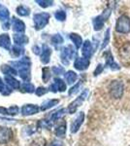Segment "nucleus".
Here are the masks:
<instances>
[{"instance_id": "f257e3e1", "label": "nucleus", "mask_w": 130, "mask_h": 146, "mask_svg": "<svg viewBox=\"0 0 130 146\" xmlns=\"http://www.w3.org/2000/svg\"><path fill=\"white\" fill-rule=\"evenodd\" d=\"M10 65L13 66L18 71L20 77L24 82H29L31 79V72H30V68H31V60H30L29 56H22V58L18 60H13L10 62Z\"/></svg>"}, {"instance_id": "f03ea898", "label": "nucleus", "mask_w": 130, "mask_h": 146, "mask_svg": "<svg viewBox=\"0 0 130 146\" xmlns=\"http://www.w3.org/2000/svg\"><path fill=\"white\" fill-rule=\"evenodd\" d=\"M51 19V15L49 13L43 12V13H36L33 15V23L34 27L37 30L43 29L49 23V21Z\"/></svg>"}, {"instance_id": "7ed1b4c3", "label": "nucleus", "mask_w": 130, "mask_h": 146, "mask_svg": "<svg viewBox=\"0 0 130 146\" xmlns=\"http://www.w3.org/2000/svg\"><path fill=\"white\" fill-rule=\"evenodd\" d=\"M115 30L119 33L128 34L130 32V18L127 15H121L115 23Z\"/></svg>"}, {"instance_id": "20e7f679", "label": "nucleus", "mask_w": 130, "mask_h": 146, "mask_svg": "<svg viewBox=\"0 0 130 146\" xmlns=\"http://www.w3.org/2000/svg\"><path fill=\"white\" fill-rule=\"evenodd\" d=\"M87 96H88V90H86H86L82 92L81 95L78 96L76 100H75L74 101H72V102L68 105L67 112L69 113V114H74V113L77 111L78 108H79L82 104V103H84V101L86 100Z\"/></svg>"}, {"instance_id": "39448f33", "label": "nucleus", "mask_w": 130, "mask_h": 146, "mask_svg": "<svg viewBox=\"0 0 130 146\" xmlns=\"http://www.w3.org/2000/svg\"><path fill=\"white\" fill-rule=\"evenodd\" d=\"M76 56V51L75 49L73 48V46L68 45L62 48L60 53V58H61V62L64 65H68L70 63V60H72L74 56Z\"/></svg>"}, {"instance_id": "423d86ee", "label": "nucleus", "mask_w": 130, "mask_h": 146, "mask_svg": "<svg viewBox=\"0 0 130 146\" xmlns=\"http://www.w3.org/2000/svg\"><path fill=\"white\" fill-rule=\"evenodd\" d=\"M123 83L119 80L112 81L110 84V94L114 98H120L123 95Z\"/></svg>"}, {"instance_id": "0eeeda50", "label": "nucleus", "mask_w": 130, "mask_h": 146, "mask_svg": "<svg viewBox=\"0 0 130 146\" xmlns=\"http://www.w3.org/2000/svg\"><path fill=\"white\" fill-rule=\"evenodd\" d=\"M119 55L122 64L128 65L130 63V42H125L123 45L120 47Z\"/></svg>"}, {"instance_id": "6e6552de", "label": "nucleus", "mask_w": 130, "mask_h": 146, "mask_svg": "<svg viewBox=\"0 0 130 146\" xmlns=\"http://www.w3.org/2000/svg\"><path fill=\"white\" fill-rule=\"evenodd\" d=\"M0 22L2 23V27L4 29H9L11 27L10 13L9 10L4 5L0 4Z\"/></svg>"}, {"instance_id": "1a4fd4ad", "label": "nucleus", "mask_w": 130, "mask_h": 146, "mask_svg": "<svg viewBox=\"0 0 130 146\" xmlns=\"http://www.w3.org/2000/svg\"><path fill=\"white\" fill-rule=\"evenodd\" d=\"M13 131L11 128L0 126V144H6L13 138Z\"/></svg>"}, {"instance_id": "9d476101", "label": "nucleus", "mask_w": 130, "mask_h": 146, "mask_svg": "<svg viewBox=\"0 0 130 146\" xmlns=\"http://www.w3.org/2000/svg\"><path fill=\"white\" fill-rule=\"evenodd\" d=\"M84 121V112H79L77 114V116L75 117V119L72 121L70 126V131L72 133H76L80 128L82 127V123Z\"/></svg>"}, {"instance_id": "9b49d317", "label": "nucleus", "mask_w": 130, "mask_h": 146, "mask_svg": "<svg viewBox=\"0 0 130 146\" xmlns=\"http://www.w3.org/2000/svg\"><path fill=\"white\" fill-rule=\"evenodd\" d=\"M49 91L53 92V93H57V92L62 93V92L66 91V83L62 79L58 78V77L57 78H54L53 82L49 85Z\"/></svg>"}, {"instance_id": "f8f14e48", "label": "nucleus", "mask_w": 130, "mask_h": 146, "mask_svg": "<svg viewBox=\"0 0 130 146\" xmlns=\"http://www.w3.org/2000/svg\"><path fill=\"white\" fill-rule=\"evenodd\" d=\"M11 27L12 29L18 34H24L25 31V25L20 19L13 17L11 20Z\"/></svg>"}, {"instance_id": "ddd939ff", "label": "nucleus", "mask_w": 130, "mask_h": 146, "mask_svg": "<svg viewBox=\"0 0 130 146\" xmlns=\"http://www.w3.org/2000/svg\"><path fill=\"white\" fill-rule=\"evenodd\" d=\"M40 107L37 104H24L22 107V116H31L35 115L39 112Z\"/></svg>"}, {"instance_id": "4468645a", "label": "nucleus", "mask_w": 130, "mask_h": 146, "mask_svg": "<svg viewBox=\"0 0 130 146\" xmlns=\"http://www.w3.org/2000/svg\"><path fill=\"white\" fill-rule=\"evenodd\" d=\"M51 49L47 44H44L42 46V52H41V55H40V60H41L42 63H44V64L49 63V60H51Z\"/></svg>"}, {"instance_id": "2eb2a0df", "label": "nucleus", "mask_w": 130, "mask_h": 146, "mask_svg": "<svg viewBox=\"0 0 130 146\" xmlns=\"http://www.w3.org/2000/svg\"><path fill=\"white\" fill-rule=\"evenodd\" d=\"M89 64H90V62L86 58H77L74 62V67L80 71H84V70L87 69Z\"/></svg>"}, {"instance_id": "dca6fc26", "label": "nucleus", "mask_w": 130, "mask_h": 146, "mask_svg": "<svg viewBox=\"0 0 130 146\" xmlns=\"http://www.w3.org/2000/svg\"><path fill=\"white\" fill-rule=\"evenodd\" d=\"M92 53H93L92 43L89 41V40H86L82 46V56L87 58V60H89L92 56Z\"/></svg>"}, {"instance_id": "f3484780", "label": "nucleus", "mask_w": 130, "mask_h": 146, "mask_svg": "<svg viewBox=\"0 0 130 146\" xmlns=\"http://www.w3.org/2000/svg\"><path fill=\"white\" fill-rule=\"evenodd\" d=\"M104 55H105V60H106V63H105L106 66H110V68L112 70H119V69L120 67L119 66V64L115 62L114 56H113L111 51H107Z\"/></svg>"}, {"instance_id": "a211bd4d", "label": "nucleus", "mask_w": 130, "mask_h": 146, "mask_svg": "<svg viewBox=\"0 0 130 146\" xmlns=\"http://www.w3.org/2000/svg\"><path fill=\"white\" fill-rule=\"evenodd\" d=\"M66 112H67V109H65V108H61V109L56 110V111L53 112L51 115H49V120L53 124L55 123V122L59 121V120H61L63 118V116L66 114Z\"/></svg>"}, {"instance_id": "6ab92c4d", "label": "nucleus", "mask_w": 130, "mask_h": 146, "mask_svg": "<svg viewBox=\"0 0 130 146\" xmlns=\"http://www.w3.org/2000/svg\"><path fill=\"white\" fill-rule=\"evenodd\" d=\"M4 81H5L6 84L8 85L11 89H13V90H20V86H22V84H20V82L18 81V80H16L15 77L5 76Z\"/></svg>"}, {"instance_id": "aec40b11", "label": "nucleus", "mask_w": 130, "mask_h": 146, "mask_svg": "<svg viewBox=\"0 0 130 146\" xmlns=\"http://www.w3.org/2000/svg\"><path fill=\"white\" fill-rule=\"evenodd\" d=\"M0 47L5 49L7 51H10L12 49L11 47V38L8 33L0 34Z\"/></svg>"}, {"instance_id": "412c9836", "label": "nucleus", "mask_w": 130, "mask_h": 146, "mask_svg": "<svg viewBox=\"0 0 130 146\" xmlns=\"http://www.w3.org/2000/svg\"><path fill=\"white\" fill-rule=\"evenodd\" d=\"M13 40H14L15 45L22 46V45H24V44H27L28 41H29L28 37L25 34H18V33H15L13 35Z\"/></svg>"}, {"instance_id": "4be33fe9", "label": "nucleus", "mask_w": 130, "mask_h": 146, "mask_svg": "<svg viewBox=\"0 0 130 146\" xmlns=\"http://www.w3.org/2000/svg\"><path fill=\"white\" fill-rule=\"evenodd\" d=\"M0 70L3 74H5V76H13L15 77L16 75H18V71L14 68L13 66L9 64H2L1 67H0Z\"/></svg>"}, {"instance_id": "5701e85b", "label": "nucleus", "mask_w": 130, "mask_h": 146, "mask_svg": "<svg viewBox=\"0 0 130 146\" xmlns=\"http://www.w3.org/2000/svg\"><path fill=\"white\" fill-rule=\"evenodd\" d=\"M58 103H59V100H57V98H53V100H45L44 102H42L40 109H41L42 111H46V110L51 109V108H53V106L57 105Z\"/></svg>"}, {"instance_id": "b1692460", "label": "nucleus", "mask_w": 130, "mask_h": 146, "mask_svg": "<svg viewBox=\"0 0 130 146\" xmlns=\"http://www.w3.org/2000/svg\"><path fill=\"white\" fill-rule=\"evenodd\" d=\"M106 20L103 18L102 15H99L97 17H95L93 19V21H92V23H93V28L94 30H96V31H99V30H101L104 27V23H105Z\"/></svg>"}, {"instance_id": "393cba45", "label": "nucleus", "mask_w": 130, "mask_h": 146, "mask_svg": "<svg viewBox=\"0 0 130 146\" xmlns=\"http://www.w3.org/2000/svg\"><path fill=\"white\" fill-rule=\"evenodd\" d=\"M54 135L57 137H64L66 135V122H60L54 129Z\"/></svg>"}, {"instance_id": "a878e982", "label": "nucleus", "mask_w": 130, "mask_h": 146, "mask_svg": "<svg viewBox=\"0 0 130 146\" xmlns=\"http://www.w3.org/2000/svg\"><path fill=\"white\" fill-rule=\"evenodd\" d=\"M70 39L73 42V44L76 47V49H80L82 46V38L81 35H79L78 33H71L70 34Z\"/></svg>"}, {"instance_id": "bb28decb", "label": "nucleus", "mask_w": 130, "mask_h": 146, "mask_svg": "<svg viewBox=\"0 0 130 146\" xmlns=\"http://www.w3.org/2000/svg\"><path fill=\"white\" fill-rule=\"evenodd\" d=\"M64 77H65V81L67 82V84H69V85L74 84L75 82L77 81V79H78L77 73L72 71V70H69V71L65 72Z\"/></svg>"}, {"instance_id": "cd10ccee", "label": "nucleus", "mask_w": 130, "mask_h": 146, "mask_svg": "<svg viewBox=\"0 0 130 146\" xmlns=\"http://www.w3.org/2000/svg\"><path fill=\"white\" fill-rule=\"evenodd\" d=\"M10 54L14 58H20V56L24 54V49H23V47L22 46L15 45L12 47V49L10 50Z\"/></svg>"}, {"instance_id": "c85d7f7f", "label": "nucleus", "mask_w": 130, "mask_h": 146, "mask_svg": "<svg viewBox=\"0 0 130 146\" xmlns=\"http://www.w3.org/2000/svg\"><path fill=\"white\" fill-rule=\"evenodd\" d=\"M20 90H22V93L32 94L36 91V89H35L34 85L30 83V82H23L22 86H20Z\"/></svg>"}, {"instance_id": "c756f323", "label": "nucleus", "mask_w": 130, "mask_h": 146, "mask_svg": "<svg viewBox=\"0 0 130 146\" xmlns=\"http://www.w3.org/2000/svg\"><path fill=\"white\" fill-rule=\"evenodd\" d=\"M16 14L20 17H28L30 15V9L29 7L25 5H20L16 7Z\"/></svg>"}, {"instance_id": "7c9ffc66", "label": "nucleus", "mask_w": 130, "mask_h": 146, "mask_svg": "<svg viewBox=\"0 0 130 146\" xmlns=\"http://www.w3.org/2000/svg\"><path fill=\"white\" fill-rule=\"evenodd\" d=\"M12 92H13V89H11L8 85L4 83L3 79L0 77V93L3 96H9L12 94Z\"/></svg>"}, {"instance_id": "2f4dec72", "label": "nucleus", "mask_w": 130, "mask_h": 146, "mask_svg": "<svg viewBox=\"0 0 130 146\" xmlns=\"http://www.w3.org/2000/svg\"><path fill=\"white\" fill-rule=\"evenodd\" d=\"M63 41H64V39H63V37L61 36L59 33L57 34H53V36L51 37V44H53V46H55L56 48H57L58 46L61 45V44L63 43Z\"/></svg>"}, {"instance_id": "473e14b6", "label": "nucleus", "mask_w": 130, "mask_h": 146, "mask_svg": "<svg viewBox=\"0 0 130 146\" xmlns=\"http://www.w3.org/2000/svg\"><path fill=\"white\" fill-rule=\"evenodd\" d=\"M51 77V70H49V67H44L42 69V79H43L44 83H48Z\"/></svg>"}, {"instance_id": "72a5a7b5", "label": "nucleus", "mask_w": 130, "mask_h": 146, "mask_svg": "<svg viewBox=\"0 0 130 146\" xmlns=\"http://www.w3.org/2000/svg\"><path fill=\"white\" fill-rule=\"evenodd\" d=\"M30 146H47V141L44 137H36L31 142Z\"/></svg>"}, {"instance_id": "f704fd0d", "label": "nucleus", "mask_w": 130, "mask_h": 146, "mask_svg": "<svg viewBox=\"0 0 130 146\" xmlns=\"http://www.w3.org/2000/svg\"><path fill=\"white\" fill-rule=\"evenodd\" d=\"M81 86H82V81L78 82L77 84H75L74 86H73L72 88L70 89L69 92H68V95H69L70 96H75L77 93H79V91H80V88H81Z\"/></svg>"}, {"instance_id": "c9c22d12", "label": "nucleus", "mask_w": 130, "mask_h": 146, "mask_svg": "<svg viewBox=\"0 0 130 146\" xmlns=\"http://www.w3.org/2000/svg\"><path fill=\"white\" fill-rule=\"evenodd\" d=\"M54 18L59 22H64L66 20V13L63 10H58L54 13Z\"/></svg>"}, {"instance_id": "e433bc0d", "label": "nucleus", "mask_w": 130, "mask_h": 146, "mask_svg": "<svg viewBox=\"0 0 130 146\" xmlns=\"http://www.w3.org/2000/svg\"><path fill=\"white\" fill-rule=\"evenodd\" d=\"M36 3L42 8H48L53 5V1H49V0H36Z\"/></svg>"}, {"instance_id": "4c0bfd02", "label": "nucleus", "mask_w": 130, "mask_h": 146, "mask_svg": "<svg viewBox=\"0 0 130 146\" xmlns=\"http://www.w3.org/2000/svg\"><path fill=\"white\" fill-rule=\"evenodd\" d=\"M51 71H53V74L55 75H61V74H65V69L60 65H54L51 68Z\"/></svg>"}, {"instance_id": "58836bf2", "label": "nucleus", "mask_w": 130, "mask_h": 146, "mask_svg": "<svg viewBox=\"0 0 130 146\" xmlns=\"http://www.w3.org/2000/svg\"><path fill=\"white\" fill-rule=\"evenodd\" d=\"M7 109H8V114L10 116H15V115L18 114V112H20V108L16 105H12V106L7 108Z\"/></svg>"}, {"instance_id": "ea45409f", "label": "nucleus", "mask_w": 130, "mask_h": 146, "mask_svg": "<svg viewBox=\"0 0 130 146\" xmlns=\"http://www.w3.org/2000/svg\"><path fill=\"white\" fill-rule=\"evenodd\" d=\"M109 41H110V28H108L105 32V36H104V40H103V43L102 46H101V49H104L106 46L109 44Z\"/></svg>"}, {"instance_id": "a19ab883", "label": "nucleus", "mask_w": 130, "mask_h": 146, "mask_svg": "<svg viewBox=\"0 0 130 146\" xmlns=\"http://www.w3.org/2000/svg\"><path fill=\"white\" fill-rule=\"evenodd\" d=\"M48 89H46L45 87H38V88L36 89V91H35V94H36V96H42L44 95H46L47 93H48Z\"/></svg>"}, {"instance_id": "79ce46f5", "label": "nucleus", "mask_w": 130, "mask_h": 146, "mask_svg": "<svg viewBox=\"0 0 130 146\" xmlns=\"http://www.w3.org/2000/svg\"><path fill=\"white\" fill-rule=\"evenodd\" d=\"M103 69H104V66L101 64V63H99V64L97 65V67L95 68V70H94V73H93L94 76H97V75L100 74V73L103 71Z\"/></svg>"}, {"instance_id": "37998d69", "label": "nucleus", "mask_w": 130, "mask_h": 146, "mask_svg": "<svg viewBox=\"0 0 130 146\" xmlns=\"http://www.w3.org/2000/svg\"><path fill=\"white\" fill-rule=\"evenodd\" d=\"M32 50H33V53H34L35 55H41L42 48H40V47H39L38 45H35V46H33Z\"/></svg>"}, {"instance_id": "c03bdc74", "label": "nucleus", "mask_w": 130, "mask_h": 146, "mask_svg": "<svg viewBox=\"0 0 130 146\" xmlns=\"http://www.w3.org/2000/svg\"><path fill=\"white\" fill-rule=\"evenodd\" d=\"M49 146H63V144H62V142H61V141L55 139V140L51 141V142L49 143Z\"/></svg>"}]
</instances>
